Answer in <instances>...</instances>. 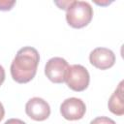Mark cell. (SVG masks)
Masks as SVG:
<instances>
[{
  "label": "cell",
  "mask_w": 124,
  "mask_h": 124,
  "mask_svg": "<svg viewBox=\"0 0 124 124\" xmlns=\"http://www.w3.org/2000/svg\"><path fill=\"white\" fill-rule=\"evenodd\" d=\"M40 56L36 48L24 46L20 48L11 64V75L18 83L29 82L35 77Z\"/></svg>",
  "instance_id": "obj_1"
},
{
  "label": "cell",
  "mask_w": 124,
  "mask_h": 124,
  "mask_svg": "<svg viewBox=\"0 0 124 124\" xmlns=\"http://www.w3.org/2000/svg\"><path fill=\"white\" fill-rule=\"evenodd\" d=\"M93 9L88 2L72 1L67 8L66 19L73 28H82L86 26L92 19Z\"/></svg>",
  "instance_id": "obj_2"
},
{
  "label": "cell",
  "mask_w": 124,
  "mask_h": 124,
  "mask_svg": "<svg viewBox=\"0 0 124 124\" xmlns=\"http://www.w3.org/2000/svg\"><path fill=\"white\" fill-rule=\"evenodd\" d=\"M89 73L83 66L77 64L69 66L65 81L72 90L77 92L85 90L89 84Z\"/></svg>",
  "instance_id": "obj_3"
},
{
  "label": "cell",
  "mask_w": 124,
  "mask_h": 124,
  "mask_svg": "<svg viewBox=\"0 0 124 124\" xmlns=\"http://www.w3.org/2000/svg\"><path fill=\"white\" fill-rule=\"evenodd\" d=\"M69 68L68 62L61 57L50 58L45 67L46 78L54 83H62L65 81V77Z\"/></svg>",
  "instance_id": "obj_4"
},
{
  "label": "cell",
  "mask_w": 124,
  "mask_h": 124,
  "mask_svg": "<svg viewBox=\"0 0 124 124\" xmlns=\"http://www.w3.org/2000/svg\"><path fill=\"white\" fill-rule=\"evenodd\" d=\"M86 111L85 104L78 98H68L60 106V112L62 116L67 120H78L81 119Z\"/></svg>",
  "instance_id": "obj_5"
},
{
  "label": "cell",
  "mask_w": 124,
  "mask_h": 124,
  "mask_svg": "<svg viewBox=\"0 0 124 124\" xmlns=\"http://www.w3.org/2000/svg\"><path fill=\"white\" fill-rule=\"evenodd\" d=\"M26 114L36 121H44L50 114L49 105L42 98L34 97L31 98L25 106Z\"/></svg>",
  "instance_id": "obj_6"
},
{
  "label": "cell",
  "mask_w": 124,
  "mask_h": 124,
  "mask_svg": "<svg viewBox=\"0 0 124 124\" xmlns=\"http://www.w3.org/2000/svg\"><path fill=\"white\" fill-rule=\"evenodd\" d=\"M89 61L94 67L100 70H107L114 65L115 55L108 48L97 47L90 52Z\"/></svg>",
  "instance_id": "obj_7"
},
{
  "label": "cell",
  "mask_w": 124,
  "mask_h": 124,
  "mask_svg": "<svg viewBox=\"0 0 124 124\" xmlns=\"http://www.w3.org/2000/svg\"><path fill=\"white\" fill-rule=\"evenodd\" d=\"M123 81H121L118 85V87L115 89V91L110 96L108 106V109L116 114V115H123L124 113V106H123Z\"/></svg>",
  "instance_id": "obj_8"
},
{
  "label": "cell",
  "mask_w": 124,
  "mask_h": 124,
  "mask_svg": "<svg viewBox=\"0 0 124 124\" xmlns=\"http://www.w3.org/2000/svg\"><path fill=\"white\" fill-rule=\"evenodd\" d=\"M90 124H116L112 119L106 117V116H99L96 117L95 119H93Z\"/></svg>",
  "instance_id": "obj_9"
},
{
  "label": "cell",
  "mask_w": 124,
  "mask_h": 124,
  "mask_svg": "<svg viewBox=\"0 0 124 124\" xmlns=\"http://www.w3.org/2000/svg\"><path fill=\"white\" fill-rule=\"evenodd\" d=\"M16 4V1H0V10L9 11Z\"/></svg>",
  "instance_id": "obj_10"
},
{
  "label": "cell",
  "mask_w": 124,
  "mask_h": 124,
  "mask_svg": "<svg viewBox=\"0 0 124 124\" xmlns=\"http://www.w3.org/2000/svg\"><path fill=\"white\" fill-rule=\"evenodd\" d=\"M4 124H26V123L17 118H11V119H8Z\"/></svg>",
  "instance_id": "obj_11"
},
{
  "label": "cell",
  "mask_w": 124,
  "mask_h": 124,
  "mask_svg": "<svg viewBox=\"0 0 124 124\" xmlns=\"http://www.w3.org/2000/svg\"><path fill=\"white\" fill-rule=\"evenodd\" d=\"M71 3H72V1H62L61 3L60 2H55V4L60 7V9H64V10H67V8L71 5Z\"/></svg>",
  "instance_id": "obj_12"
},
{
  "label": "cell",
  "mask_w": 124,
  "mask_h": 124,
  "mask_svg": "<svg viewBox=\"0 0 124 124\" xmlns=\"http://www.w3.org/2000/svg\"><path fill=\"white\" fill-rule=\"evenodd\" d=\"M5 80V70L4 68L0 65V85H2V83Z\"/></svg>",
  "instance_id": "obj_13"
},
{
  "label": "cell",
  "mask_w": 124,
  "mask_h": 124,
  "mask_svg": "<svg viewBox=\"0 0 124 124\" xmlns=\"http://www.w3.org/2000/svg\"><path fill=\"white\" fill-rule=\"evenodd\" d=\"M4 114H5V109H4V107H3V105L0 103V121L3 119V117H4Z\"/></svg>",
  "instance_id": "obj_14"
}]
</instances>
